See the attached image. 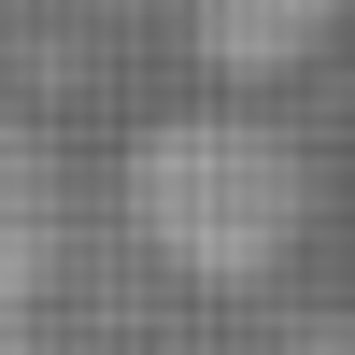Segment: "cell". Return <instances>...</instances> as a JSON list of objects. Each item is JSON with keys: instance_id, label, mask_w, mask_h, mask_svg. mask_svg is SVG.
I'll list each match as a JSON object with an SVG mask.
<instances>
[{"instance_id": "cell-1", "label": "cell", "mask_w": 355, "mask_h": 355, "mask_svg": "<svg viewBox=\"0 0 355 355\" xmlns=\"http://www.w3.org/2000/svg\"><path fill=\"white\" fill-rule=\"evenodd\" d=\"M114 199H128L142 256L185 284H270L284 256L313 242V157L284 114L256 100H185L157 128H128L114 157Z\"/></svg>"}, {"instance_id": "cell-2", "label": "cell", "mask_w": 355, "mask_h": 355, "mask_svg": "<svg viewBox=\"0 0 355 355\" xmlns=\"http://www.w3.org/2000/svg\"><path fill=\"white\" fill-rule=\"evenodd\" d=\"M57 242H71V185H57V157H43L28 114H0V313H15V327H28V299H43Z\"/></svg>"}, {"instance_id": "cell-3", "label": "cell", "mask_w": 355, "mask_h": 355, "mask_svg": "<svg viewBox=\"0 0 355 355\" xmlns=\"http://www.w3.org/2000/svg\"><path fill=\"white\" fill-rule=\"evenodd\" d=\"M0 355H28V341H15V313H0Z\"/></svg>"}]
</instances>
